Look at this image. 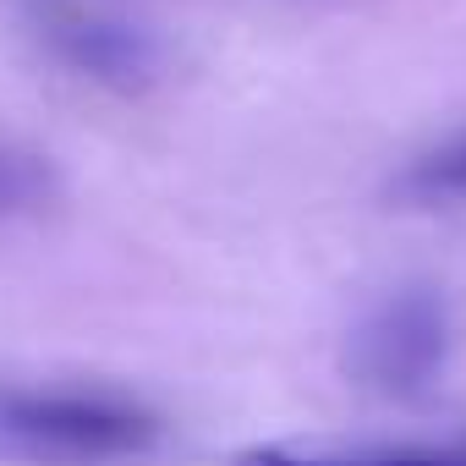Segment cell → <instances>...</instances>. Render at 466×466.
Returning <instances> with one entry per match:
<instances>
[{
  "mask_svg": "<svg viewBox=\"0 0 466 466\" xmlns=\"http://www.w3.org/2000/svg\"><path fill=\"white\" fill-rule=\"evenodd\" d=\"M406 187L422 192V198H455V192H466V137L450 143V148H439L433 159H422L406 176Z\"/></svg>",
  "mask_w": 466,
  "mask_h": 466,
  "instance_id": "6",
  "label": "cell"
},
{
  "mask_svg": "<svg viewBox=\"0 0 466 466\" xmlns=\"http://www.w3.org/2000/svg\"><path fill=\"white\" fill-rule=\"evenodd\" d=\"M50 198V165L17 148H0V219Z\"/></svg>",
  "mask_w": 466,
  "mask_h": 466,
  "instance_id": "5",
  "label": "cell"
},
{
  "mask_svg": "<svg viewBox=\"0 0 466 466\" xmlns=\"http://www.w3.org/2000/svg\"><path fill=\"white\" fill-rule=\"evenodd\" d=\"M61 56L105 83H143L154 72V50L143 34L121 28V23H66L61 28Z\"/></svg>",
  "mask_w": 466,
  "mask_h": 466,
  "instance_id": "3",
  "label": "cell"
},
{
  "mask_svg": "<svg viewBox=\"0 0 466 466\" xmlns=\"http://www.w3.org/2000/svg\"><path fill=\"white\" fill-rule=\"evenodd\" d=\"M461 455H466V444H461Z\"/></svg>",
  "mask_w": 466,
  "mask_h": 466,
  "instance_id": "7",
  "label": "cell"
},
{
  "mask_svg": "<svg viewBox=\"0 0 466 466\" xmlns=\"http://www.w3.org/2000/svg\"><path fill=\"white\" fill-rule=\"evenodd\" d=\"M444 351H450L444 302L433 291H400L357 329L351 368L362 373V384L384 395H422L444 373Z\"/></svg>",
  "mask_w": 466,
  "mask_h": 466,
  "instance_id": "2",
  "label": "cell"
},
{
  "mask_svg": "<svg viewBox=\"0 0 466 466\" xmlns=\"http://www.w3.org/2000/svg\"><path fill=\"white\" fill-rule=\"evenodd\" d=\"M159 417L110 390H0V461L99 466L143 455Z\"/></svg>",
  "mask_w": 466,
  "mask_h": 466,
  "instance_id": "1",
  "label": "cell"
},
{
  "mask_svg": "<svg viewBox=\"0 0 466 466\" xmlns=\"http://www.w3.org/2000/svg\"><path fill=\"white\" fill-rule=\"evenodd\" d=\"M237 466H466L455 450H379V455H302V450H248Z\"/></svg>",
  "mask_w": 466,
  "mask_h": 466,
  "instance_id": "4",
  "label": "cell"
}]
</instances>
